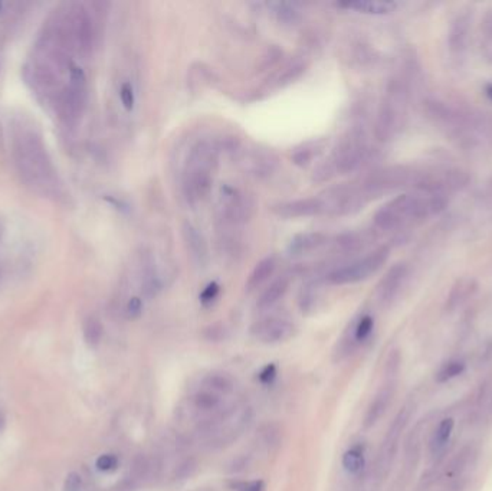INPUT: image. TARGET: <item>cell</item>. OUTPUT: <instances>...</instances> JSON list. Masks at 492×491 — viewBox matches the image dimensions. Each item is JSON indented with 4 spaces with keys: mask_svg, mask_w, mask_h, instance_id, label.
<instances>
[{
    "mask_svg": "<svg viewBox=\"0 0 492 491\" xmlns=\"http://www.w3.org/2000/svg\"><path fill=\"white\" fill-rule=\"evenodd\" d=\"M368 156V148L359 134L343 138L333 150L331 156L314 170L315 182H327L337 175H345L359 169Z\"/></svg>",
    "mask_w": 492,
    "mask_h": 491,
    "instance_id": "cell-4",
    "label": "cell"
},
{
    "mask_svg": "<svg viewBox=\"0 0 492 491\" xmlns=\"http://www.w3.org/2000/svg\"><path fill=\"white\" fill-rule=\"evenodd\" d=\"M142 314V300L140 297H131L126 306V315L130 320H137Z\"/></svg>",
    "mask_w": 492,
    "mask_h": 491,
    "instance_id": "cell-31",
    "label": "cell"
},
{
    "mask_svg": "<svg viewBox=\"0 0 492 491\" xmlns=\"http://www.w3.org/2000/svg\"><path fill=\"white\" fill-rule=\"evenodd\" d=\"M219 292H220V287H219L218 282H211V284H208L205 290L201 292V294H200V301L204 303V304L212 303V301L216 300V297L219 296Z\"/></svg>",
    "mask_w": 492,
    "mask_h": 491,
    "instance_id": "cell-34",
    "label": "cell"
},
{
    "mask_svg": "<svg viewBox=\"0 0 492 491\" xmlns=\"http://www.w3.org/2000/svg\"><path fill=\"white\" fill-rule=\"evenodd\" d=\"M464 370H465V365L462 363V362H458V360L449 362L438 373V381L439 382H446L449 379H453V378L459 377V374Z\"/></svg>",
    "mask_w": 492,
    "mask_h": 491,
    "instance_id": "cell-28",
    "label": "cell"
},
{
    "mask_svg": "<svg viewBox=\"0 0 492 491\" xmlns=\"http://www.w3.org/2000/svg\"><path fill=\"white\" fill-rule=\"evenodd\" d=\"M268 6L272 9V13L278 19V22H281L282 25L291 26L298 23L301 19L300 9L291 2H271Z\"/></svg>",
    "mask_w": 492,
    "mask_h": 491,
    "instance_id": "cell-19",
    "label": "cell"
},
{
    "mask_svg": "<svg viewBox=\"0 0 492 491\" xmlns=\"http://www.w3.org/2000/svg\"><path fill=\"white\" fill-rule=\"evenodd\" d=\"M119 466V458L112 454H104L97 459V469L100 471H112Z\"/></svg>",
    "mask_w": 492,
    "mask_h": 491,
    "instance_id": "cell-33",
    "label": "cell"
},
{
    "mask_svg": "<svg viewBox=\"0 0 492 491\" xmlns=\"http://www.w3.org/2000/svg\"><path fill=\"white\" fill-rule=\"evenodd\" d=\"M183 240L194 261H197L199 264H205L208 259V245L204 235L199 233V229L194 228L192 223H185Z\"/></svg>",
    "mask_w": 492,
    "mask_h": 491,
    "instance_id": "cell-14",
    "label": "cell"
},
{
    "mask_svg": "<svg viewBox=\"0 0 492 491\" xmlns=\"http://www.w3.org/2000/svg\"><path fill=\"white\" fill-rule=\"evenodd\" d=\"M120 98H121V103L124 105L126 110H133L134 107V103H135V97H134V90H133V86L131 84L128 82H124L121 85V89H120Z\"/></svg>",
    "mask_w": 492,
    "mask_h": 491,
    "instance_id": "cell-32",
    "label": "cell"
},
{
    "mask_svg": "<svg viewBox=\"0 0 492 491\" xmlns=\"http://www.w3.org/2000/svg\"><path fill=\"white\" fill-rule=\"evenodd\" d=\"M404 273H406V268H404V266L401 264L394 266L387 273V275L383 278L380 284V296L383 300H387L394 296V293L399 290V287L404 278Z\"/></svg>",
    "mask_w": 492,
    "mask_h": 491,
    "instance_id": "cell-18",
    "label": "cell"
},
{
    "mask_svg": "<svg viewBox=\"0 0 492 491\" xmlns=\"http://www.w3.org/2000/svg\"><path fill=\"white\" fill-rule=\"evenodd\" d=\"M323 146H324V141H312V143L304 144L301 149H297L294 152L293 162L301 167L308 166L312 162V159L323 150Z\"/></svg>",
    "mask_w": 492,
    "mask_h": 491,
    "instance_id": "cell-20",
    "label": "cell"
},
{
    "mask_svg": "<svg viewBox=\"0 0 492 491\" xmlns=\"http://www.w3.org/2000/svg\"><path fill=\"white\" fill-rule=\"evenodd\" d=\"M102 325L97 317H88L84 323V339L90 346H97L102 339Z\"/></svg>",
    "mask_w": 492,
    "mask_h": 491,
    "instance_id": "cell-23",
    "label": "cell"
},
{
    "mask_svg": "<svg viewBox=\"0 0 492 491\" xmlns=\"http://www.w3.org/2000/svg\"><path fill=\"white\" fill-rule=\"evenodd\" d=\"M295 333V327L291 322L279 317H268L251 326V334L262 343H281L291 339Z\"/></svg>",
    "mask_w": 492,
    "mask_h": 491,
    "instance_id": "cell-11",
    "label": "cell"
},
{
    "mask_svg": "<svg viewBox=\"0 0 492 491\" xmlns=\"http://www.w3.org/2000/svg\"><path fill=\"white\" fill-rule=\"evenodd\" d=\"M403 115L401 93L397 89H393L389 91L380 107L378 122H375V137L380 140H390L401 127Z\"/></svg>",
    "mask_w": 492,
    "mask_h": 491,
    "instance_id": "cell-9",
    "label": "cell"
},
{
    "mask_svg": "<svg viewBox=\"0 0 492 491\" xmlns=\"http://www.w3.org/2000/svg\"><path fill=\"white\" fill-rule=\"evenodd\" d=\"M272 212L282 219L311 218V216L324 215V205L320 195H318V196L305 197V199L281 202V204H277L272 207Z\"/></svg>",
    "mask_w": 492,
    "mask_h": 491,
    "instance_id": "cell-12",
    "label": "cell"
},
{
    "mask_svg": "<svg viewBox=\"0 0 492 491\" xmlns=\"http://www.w3.org/2000/svg\"><path fill=\"white\" fill-rule=\"evenodd\" d=\"M453 426H455V422L452 418H446L439 424V426L437 428L435 434H433V438H432V448L433 450H441L442 447H445V444L449 441V438L452 436Z\"/></svg>",
    "mask_w": 492,
    "mask_h": 491,
    "instance_id": "cell-24",
    "label": "cell"
},
{
    "mask_svg": "<svg viewBox=\"0 0 492 491\" xmlns=\"http://www.w3.org/2000/svg\"><path fill=\"white\" fill-rule=\"evenodd\" d=\"M343 467L347 473L357 474L364 467V455L359 448H352L343 455Z\"/></svg>",
    "mask_w": 492,
    "mask_h": 491,
    "instance_id": "cell-22",
    "label": "cell"
},
{
    "mask_svg": "<svg viewBox=\"0 0 492 491\" xmlns=\"http://www.w3.org/2000/svg\"><path fill=\"white\" fill-rule=\"evenodd\" d=\"M288 288H289V280L286 277H281L274 282H271L270 287H267L264 293L258 299V303H256L258 308L265 310L277 304L286 294Z\"/></svg>",
    "mask_w": 492,
    "mask_h": 491,
    "instance_id": "cell-17",
    "label": "cell"
},
{
    "mask_svg": "<svg viewBox=\"0 0 492 491\" xmlns=\"http://www.w3.org/2000/svg\"><path fill=\"white\" fill-rule=\"evenodd\" d=\"M2 9H4V4H2V2H0V12H2Z\"/></svg>",
    "mask_w": 492,
    "mask_h": 491,
    "instance_id": "cell-40",
    "label": "cell"
},
{
    "mask_svg": "<svg viewBox=\"0 0 492 491\" xmlns=\"http://www.w3.org/2000/svg\"><path fill=\"white\" fill-rule=\"evenodd\" d=\"M205 337L211 341H219L223 340L225 337V327L222 325H213L211 327L206 329L205 332Z\"/></svg>",
    "mask_w": 492,
    "mask_h": 491,
    "instance_id": "cell-37",
    "label": "cell"
},
{
    "mask_svg": "<svg viewBox=\"0 0 492 491\" xmlns=\"http://www.w3.org/2000/svg\"><path fill=\"white\" fill-rule=\"evenodd\" d=\"M340 6L367 15H387L392 13L397 5L394 2H386V0H354V2L340 4Z\"/></svg>",
    "mask_w": 492,
    "mask_h": 491,
    "instance_id": "cell-16",
    "label": "cell"
},
{
    "mask_svg": "<svg viewBox=\"0 0 492 491\" xmlns=\"http://www.w3.org/2000/svg\"><path fill=\"white\" fill-rule=\"evenodd\" d=\"M304 71H305V64L302 61H295V63H291L289 65H286L284 68V71L279 74V77L277 78L278 86L291 84L294 79L300 78Z\"/></svg>",
    "mask_w": 492,
    "mask_h": 491,
    "instance_id": "cell-25",
    "label": "cell"
},
{
    "mask_svg": "<svg viewBox=\"0 0 492 491\" xmlns=\"http://www.w3.org/2000/svg\"><path fill=\"white\" fill-rule=\"evenodd\" d=\"M485 91H486V96L489 97V100H492V84L486 86V90H485Z\"/></svg>",
    "mask_w": 492,
    "mask_h": 491,
    "instance_id": "cell-38",
    "label": "cell"
},
{
    "mask_svg": "<svg viewBox=\"0 0 492 491\" xmlns=\"http://www.w3.org/2000/svg\"><path fill=\"white\" fill-rule=\"evenodd\" d=\"M219 211H220V219L223 221L225 225L237 226L246 222L251 218L253 211V204L252 200L241 190L226 185L220 189Z\"/></svg>",
    "mask_w": 492,
    "mask_h": 491,
    "instance_id": "cell-8",
    "label": "cell"
},
{
    "mask_svg": "<svg viewBox=\"0 0 492 491\" xmlns=\"http://www.w3.org/2000/svg\"><path fill=\"white\" fill-rule=\"evenodd\" d=\"M2 237H4V225L0 222V241H2Z\"/></svg>",
    "mask_w": 492,
    "mask_h": 491,
    "instance_id": "cell-39",
    "label": "cell"
},
{
    "mask_svg": "<svg viewBox=\"0 0 492 491\" xmlns=\"http://www.w3.org/2000/svg\"><path fill=\"white\" fill-rule=\"evenodd\" d=\"M328 242V237L323 233H304L295 235L288 245V254L291 256H301L320 249Z\"/></svg>",
    "mask_w": 492,
    "mask_h": 491,
    "instance_id": "cell-13",
    "label": "cell"
},
{
    "mask_svg": "<svg viewBox=\"0 0 492 491\" xmlns=\"http://www.w3.org/2000/svg\"><path fill=\"white\" fill-rule=\"evenodd\" d=\"M389 258V249L380 248L374 251L357 261H353L344 267H340L330 273L328 281L335 285H344V284H354L367 280L373 274L378 273L387 261Z\"/></svg>",
    "mask_w": 492,
    "mask_h": 491,
    "instance_id": "cell-7",
    "label": "cell"
},
{
    "mask_svg": "<svg viewBox=\"0 0 492 491\" xmlns=\"http://www.w3.org/2000/svg\"><path fill=\"white\" fill-rule=\"evenodd\" d=\"M229 488L234 490V491H264L265 483L262 480L232 481V483H229Z\"/></svg>",
    "mask_w": 492,
    "mask_h": 491,
    "instance_id": "cell-29",
    "label": "cell"
},
{
    "mask_svg": "<svg viewBox=\"0 0 492 491\" xmlns=\"http://www.w3.org/2000/svg\"><path fill=\"white\" fill-rule=\"evenodd\" d=\"M277 373H278V372H277V365H274V363L267 365L262 370L259 372V374H258L259 382H260V384H264V385L272 384L274 379L277 378Z\"/></svg>",
    "mask_w": 492,
    "mask_h": 491,
    "instance_id": "cell-35",
    "label": "cell"
},
{
    "mask_svg": "<svg viewBox=\"0 0 492 491\" xmlns=\"http://www.w3.org/2000/svg\"><path fill=\"white\" fill-rule=\"evenodd\" d=\"M160 290H161V281H160L159 275L156 274L153 264H147L146 267H144V274H142L144 296L149 297V299L156 297Z\"/></svg>",
    "mask_w": 492,
    "mask_h": 491,
    "instance_id": "cell-21",
    "label": "cell"
},
{
    "mask_svg": "<svg viewBox=\"0 0 492 491\" xmlns=\"http://www.w3.org/2000/svg\"><path fill=\"white\" fill-rule=\"evenodd\" d=\"M82 487V480L78 473H71L68 474L64 485V491H81Z\"/></svg>",
    "mask_w": 492,
    "mask_h": 491,
    "instance_id": "cell-36",
    "label": "cell"
},
{
    "mask_svg": "<svg viewBox=\"0 0 492 491\" xmlns=\"http://www.w3.org/2000/svg\"><path fill=\"white\" fill-rule=\"evenodd\" d=\"M239 164L242 169L256 178L270 176L278 166V157L274 152L264 148H246L239 150Z\"/></svg>",
    "mask_w": 492,
    "mask_h": 491,
    "instance_id": "cell-10",
    "label": "cell"
},
{
    "mask_svg": "<svg viewBox=\"0 0 492 491\" xmlns=\"http://www.w3.org/2000/svg\"><path fill=\"white\" fill-rule=\"evenodd\" d=\"M86 105V78L77 65L69 68V81L58 96V107L67 124H75Z\"/></svg>",
    "mask_w": 492,
    "mask_h": 491,
    "instance_id": "cell-6",
    "label": "cell"
},
{
    "mask_svg": "<svg viewBox=\"0 0 492 491\" xmlns=\"http://www.w3.org/2000/svg\"><path fill=\"white\" fill-rule=\"evenodd\" d=\"M61 20L71 49L88 56L94 48V23L82 5H72Z\"/></svg>",
    "mask_w": 492,
    "mask_h": 491,
    "instance_id": "cell-5",
    "label": "cell"
},
{
    "mask_svg": "<svg viewBox=\"0 0 492 491\" xmlns=\"http://www.w3.org/2000/svg\"><path fill=\"white\" fill-rule=\"evenodd\" d=\"M204 384L208 388H211L213 391H218V392H223V393L230 392L234 388L232 386V381H230L226 377V374H222V373H211V374H208V377L204 381Z\"/></svg>",
    "mask_w": 492,
    "mask_h": 491,
    "instance_id": "cell-26",
    "label": "cell"
},
{
    "mask_svg": "<svg viewBox=\"0 0 492 491\" xmlns=\"http://www.w3.org/2000/svg\"><path fill=\"white\" fill-rule=\"evenodd\" d=\"M13 156L20 176L34 190L48 197H56L60 195V178H58L44 140L35 129L20 127L16 131Z\"/></svg>",
    "mask_w": 492,
    "mask_h": 491,
    "instance_id": "cell-1",
    "label": "cell"
},
{
    "mask_svg": "<svg viewBox=\"0 0 492 491\" xmlns=\"http://www.w3.org/2000/svg\"><path fill=\"white\" fill-rule=\"evenodd\" d=\"M373 327H374V320H373V317H371V315H364L363 319L359 322L357 327H356V333H354L356 339H357L359 341L366 340V339H367V337L371 334Z\"/></svg>",
    "mask_w": 492,
    "mask_h": 491,
    "instance_id": "cell-30",
    "label": "cell"
},
{
    "mask_svg": "<svg viewBox=\"0 0 492 491\" xmlns=\"http://www.w3.org/2000/svg\"><path fill=\"white\" fill-rule=\"evenodd\" d=\"M441 209H444V202L437 195H400L374 214V223L383 230H392L413 221L427 218L432 214H438Z\"/></svg>",
    "mask_w": 492,
    "mask_h": 491,
    "instance_id": "cell-2",
    "label": "cell"
},
{
    "mask_svg": "<svg viewBox=\"0 0 492 491\" xmlns=\"http://www.w3.org/2000/svg\"><path fill=\"white\" fill-rule=\"evenodd\" d=\"M194 405L197 410H201V411H212L219 405V396L208 391L199 392L194 396Z\"/></svg>",
    "mask_w": 492,
    "mask_h": 491,
    "instance_id": "cell-27",
    "label": "cell"
},
{
    "mask_svg": "<svg viewBox=\"0 0 492 491\" xmlns=\"http://www.w3.org/2000/svg\"><path fill=\"white\" fill-rule=\"evenodd\" d=\"M218 150L211 141H199L192 148L183 169V193L190 204L204 200L213 183Z\"/></svg>",
    "mask_w": 492,
    "mask_h": 491,
    "instance_id": "cell-3",
    "label": "cell"
},
{
    "mask_svg": "<svg viewBox=\"0 0 492 491\" xmlns=\"http://www.w3.org/2000/svg\"><path fill=\"white\" fill-rule=\"evenodd\" d=\"M275 268H277L275 256H267L264 259H260L252 270L246 281V292L252 293L258 290L259 287H262L272 277V274L275 273Z\"/></svg>",
    "mask_w": 492,
    "mask_h": 491,
    "instance_id": "cell-15",
    "label": "cell"
}]
</instances>
